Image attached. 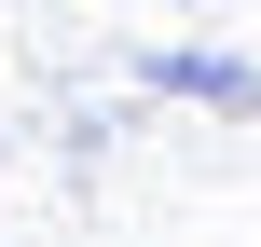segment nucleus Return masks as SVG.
<instances>
[{"mask_svg": "<svg viewBox=\"0 0 261 247\" xmlns=\"http://www.w3.org/2000/svg\"><path fill=\"white\" fill-rule=\"evenodd\" d=\"M151 96H206V110H261L248 55H151Z\"/></svg>", "mask_w": 261, "mask_h": 247, "instance_id": "1", "label": "nucleus"}]
</instances>
